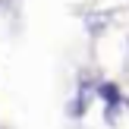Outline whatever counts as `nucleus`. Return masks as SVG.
Returning <instances> with one entry per match:
<instances>
[{"instance_id": "nucleus-2", "label": "nucleus", "mask_w": 129, "mask_h": 129, "mask_svg": "<svg viewBox=\"0 0 129 129\" xmlns=\"http://www.w3.org/2000/svg\"><path fill=\"white\" fill-rule=\"evenodd\" d=\"M85 25L91 35H101V28L107 25V16H98V13H91V16H85Z\"/></svg>"}, {"instance_id": "nucleus-1", "label": "nucleus", "mask_w": 129, "mask_h": 129, "mask_svg": "<svg viewBox=\"0 0 129 129\" xmlns=\"http://www.w3.org/2000/svg\"><path fill=\"white\" fill-rule=\"evenodd\" d=\"M88 101H91V85H88V82H82V85H79V94H76V101L69 104V113H73V117H82V113L88 110Z\"/></svg>"}]
</instances>
